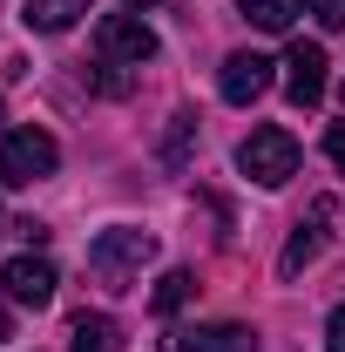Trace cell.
<instances>
[{
    "label": "cell",
    "instance_id": "8fae6325",
    "mask_svg": "<svg viewBox=\"0 0 345 352\" xmlns=\"http://www.w3.org/2000/svg\"><path fill=\"white\" fill-rule=\"evenodd\" d=\"M82 14H88V0H27V14H21V21H27L34 34H68Z\"/></svg>",
    "mask_w": 345,
    "mask_h": 352
},
{
    "label": "cell",
    "instance_id": "52a82bcc",
    "mask_svg": "<svg viewBox=\"0 0 345 352\" xmlns=\"http://www.w3.org/2000/svg\"><path fill=\"white\" fill-rule=\"evenodd\" d=\"M0 285H7V298H14V305H34V311H41V305H54V292H61V271L27 251V258H7Z\"/></svg>",
    "mask_w": 345,
    "mask_h": 352
},
{
    "label": "cell",
    "instance_id": "ba28073f",
    "mask_svg": "<svg viewBox=\"0 0 345 352\" xmlns=\"http://www.w3.org/2000/svg\"><path fill=\"white\" fill-rule=\"evenodd\" d=\"M163 352H258L251 325H170Z\"/></svg>",
    "mask_w": 345,
    "mask_h": 352
},
{
    "label": "cell",
    "instance_id": "4fadbf2b",
    "mask_svg": "<svg viewBox=\"0 0 345 352\" xmlns=\"http://www.w3.org/2000/svg\"><path fill=\"white\" fill-rule=\"evenodd\" d=\"M190 298H197V271H163L156 292H149V311H156V318H176Z\"/></svg>",
    "mask_w": 345,
    "mask_h": 352
},
{
    "label": "cell",
    "instance_id": "30bf717a",
    "mask_svg": "<svg viewBox=\"0 0 345 352\" xmlns=\"http://www.w3.org/2000/svg\"><path fill=\"white\" fill-rule=\"evenodd\" d=\"M68 352H122V325L109 311H82L68 325Z\"/></svg>",
    "mask_w": 345,
    "mask_h": 352
},
{
    "label": "cell",
    "instance_id": "7402d4cb",
    "mask_svg": "<svg viewBox=\"0 0 345 352\" xmlns=\"http://www.w3.org/2000/svg\"><path fill=\"white\" fill-rule=\"evenodd\" d=\"M0 116H7V102H0Z\"/></svg>",
    "mask_w": 345,
    "mask_h": 352
},
{
    "label": "cell",
    "instance_id": "7c38bea8",
    "mask_svg": "<svg viewBox=\"0 0 345 352\" xmlns=\"http://www.w3.org/2000/svg\"><path fill=\"white\" fill-rule=\"evenodd\" d=\"M237 14L264 28V34H291V21L304 14V0H237Z\"/></svg>",
    "mask_w": 345,
    "mask_h": 352
},
{
    "label": "cell",
    "instance_id": "d6986e66",
    "mask_svg": "<svg viewBox=\"0 0 345 352\" xmlns=\"http://www.w3.org/2000/svg\"><path fill=\"white\" fill-rule=\"evenodd\" d=\"M0 339H14V325H7V305H0Z\"/></svg>",
    "mask_w": 345,
    "mask_h": 352
},
{
    "label": "cell",
    "instance_id": "ffe728a7",
    "mask_svg": "<svg viewBox=\"0 0 345 352\" xmlns=\"http://www.w3.org/2000/svg\"><path fill=\"white\" fill-rule=\"evenodd\" d=\"M122 7H156V0H122Z\"/></svg>",
    "mask_w": 345,
    "mask_h": 352
},
{
    "label": "cell",
    "instance_id": "5bb4252c",
    "mask_svg": "<svg viewBox=\"0 0 345 352\" xmlns=\"http://www.w3.org/2000/svg\"><path fill=\"white\" fill-rule=\"evenodd\" d=\"M190 142H197V116H190V109H176V116H170V135H163V163H170V170L190 163Z\"/></svg>",
    "mask_w": 345,
    "mask_h": 352
},
{
    "label": "cell",
    "instance_id": "5b68a950",
    "mask_svg": "<svg viewBox=\"0 0 345 352\" xmlns=\"http://www.w3.org/2000/svg\"><path fill=\"white\" fill-rule=\"evenodd\" d=\"M95 47H102V61H122V68L156 61V34H149V21H135V14H109V21L95 28Z\"/></svg>",
    "mask_w": 345,
    "mask_h": 352
},
{
    "label": "cell",
    "instance_id": "ac0fdd59",
    "mask_svg": "<svg viewBox=\"0 0 345 352\" xmlns=\"http://www.w3.org/2000/svg\"><path fill=\"white\" fill-rule=\"evenodd\" d=\"M325 156L345 170V122H332V129H325Z\"/></svg>",
    "mask_w": 345,
    "mask_h": 352
},
{
    "label": "cell",
    "instance_id": "44dd1931",
    "mask_svg": "<svg viewBox=\"0 0 345 352\" xmlns=\"http://www.w3.org/2000/svg\"><path fill=\"white\" fill-rule=\"evenodd\" d=\"M339 102H345V82H339Z\"/></svg>",
    "mask_w": 345,
    "mask_h": 352
},
{
    "label": "cell",
    "instance_id": "603a6c76",
    "mask_svg": "<svg viewBox=\"0 0 345 352\" xmlns=\"http://www.w3.org/2000/svg\"><path fill=\"white\" fill-rule=\"evenodd\" d=\"M0 230H7V217H0Z\"/></svg>",
    "mask_w": 345,
    "mask_h": 352
},
{
    "label": "cell",
    "instance_id": "8992f818",
    "mask_svg": "<svg viewBox=\"0 0 345 352\" xmlns=\"http://www.w3.org/2000/svg\"><path fill=\"white\" fill-rule=\"evenodd\" d=\"M264 88H271V61H264L258 47H237V54H223V68H216V95H223V102L251 109Z\"/></svg>",
    "mask_w": 345,
    "mask_h": 352
},
{
    "label": "cell",
    "instance_id": "e0dca14e",
    "mask_svg": "<svg viewBox=\"0 0 345 352\" xmlns=\"http://www.w3.org/2000/svg\"><path fill=\"white\" fill-rule=\"evenodd\" d=\"M325 352H345V305L325 318Z\"/></svg>",
    "mask_w": 345,
    "mask_h": 352
},
{
    "label": "cell",
    "instance_id": "277c9868",
    "mask_svg": "<svg viewBox=\"0 0 345 352\" xmlns=\"http://www.w3.org/2000/svg\"><path fill=\"white\" fill-rule=\"evenodd\" d=\"M325 68H332V61H325L318 41H291L285 47V95H291V109H318V102H325V88H332Z\"/></svg>",
    "mask_w": 345,
    "mask_h": 352
},
{
    "label": "cell",
    "instance_id": "3957f363",
    "mask_svg": "<svg viewBox=\"0 0 345 352\" xmlns=\"http://www.w3.org/2000/svg\"><path fill=\"white\" fill-rule=\"evenodd\" d=\"M237 170L251 176V183H264V190L291 183V176H298V135H291V129H278V122L251 129L244 142H237Z\"/></svg>",
    "mask_w": 345,
    "mask_h": 352
},
{
    "label": "cell",
    "instance_id": "2e32d148",
    "mask_svg": "<svg viewBox=\"0 0 345 352\" xmlns=\"http://www.w3.org/2000/svg\"><path fill=\"white\" fill-rule=\"evenodd\" d=\"M311 21L339 34V28H345V0H311Z\"/></svg>",
    "mask_w": 345,
    "mask_h": 352
},
{
    "label": "cell",
    "instance_id": "9c48e42d",
    "mask_svg": "<svg viewBox=\"0 0 345 352\" xmlns=\"http://www.w3.org/2000/svg\"><path fill=\"white\" fill-rule=\"evenodd\" d=\"M332 217H339V204H332V197H318V204H311V217H298L291 244L278 251V271H285V278H298L304 264H311L318 251H325V223H332Z\"/></svg>",
    "mask_w": 345,
    "mask_h": 352
},
{
    "label": "cell",
    "instance_id": "7a4b0ae2",
    "mask_svg": "<svg viewBox=\"0 0 345 352\" xmlns=\"http://www.w3.org/2000/svg\"><path fill=\"white\" fill-rule=\"evenodd\" d=\"M54 163H61V142L47 129H34V122H21V129L0 135V183H7V190H27V183L54 176Z\"/></svg>",
    "mask_w": 345,
    "mask_h": 352
},
{
    "label": "cell",
    "instance_id": "9a60e30c",
    "mask_svg": "<svg viewBox=\"0 0 345 352\" xmlns=\"http://www.w3.org/2000/svg\"><path fill=\"white\" fill-rule=\"evenodd\" d=\"M95 88H102V95H129V75H122V61H102V68H95Z\"/></svg>",
    "mask_w": 345,
    "mask_h": 352
},
{
    "label": "cell",
    "instance_id": "6da1fadb",
    "mask_svg": "<svg viewBox=\"0 0 345 352\" xmlns=\"http://www.w3.org/2000/svg\"><path fill=\"white\" fill-rule=\"evenodd\" d=\"M149 258H156V237H149V230H135V223H109V230L88 244V271H95L109 292H129Z\"/></svg>",
    "mask_w": 345,
    "mask_h": 352
}]
</instances>
